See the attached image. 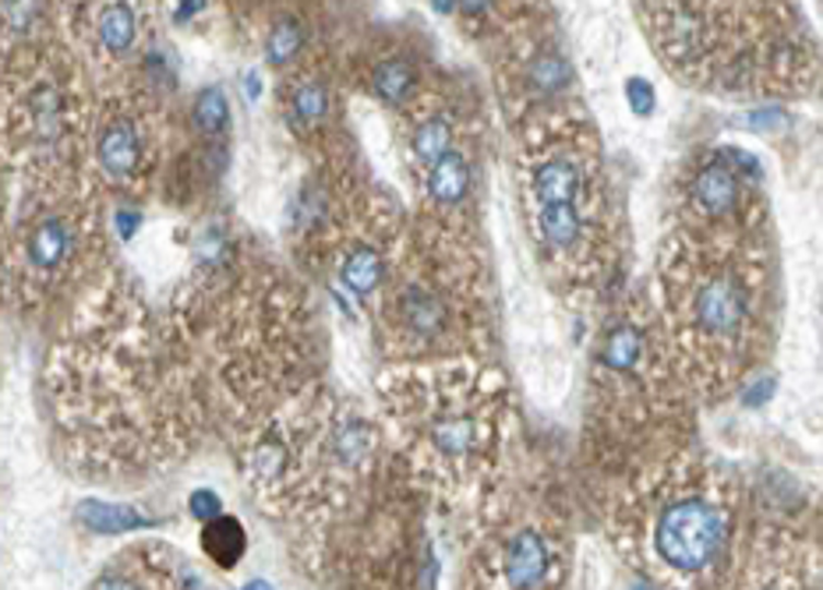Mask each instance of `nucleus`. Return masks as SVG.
<instances>
[{"instance_id": "0eeeda50", "label": "nucleus", "mask_w": 823, "mask_h": 590, "mask_svg": "<svg viewBox=\"0 0 823 590\" xmlns=\"http://www.w3.org/2000/svg\"><path fill=\"white\" fill-rule=\"evenodd\" d=\"M79 520L85 523V531L93 534H128V531H142V527H153L131 506L99 503V498H85L79 506Z\"/></svg>"}, {"instance_id": "ddd939ff", "label": "nucleus", "mask_w": 823, "mask_h": 590, "mask_svg": "<svg viewBox=\"0 0 823 590\" xmlns=\"http://www.w3.org/2000/svg\"><path fill=\"white\" fill-rule=\"evenodd\" d=\"M414 85H417V74L407 60H399V57L382 60V64L371 71V88H375V96L385 99L389 107H396V103L407 99L414 93Z\"/></svg>"}, {"instance_id": "4be33fe9", "label": "nucleus", "mask_w": 823, "mask_h": 590, "mask_svg": "<svg viewBox=\"0 0 823 590\" xmlns=\"http://www.w3.org/2000/svg\"><path fill=\"white\" fill-rule=\"evenodd\" d=\"M431 438H436V446L442 449V452H467V449H474V442H477V428H474V421H467V417H445V421H439L436 428H431Z\"/></svg>"}, {"instance_id": "393cba45", "label": "nucleus", "mask_w": 823, "mask_h": 590, "mask_svg": "<svg viewBox=\"0 0 823 590\" xmlns=\"http://www.w3.org/2000/svg\"><path fill=\"white\" fill-rule=\"evenodd\" d=\"M283 467H287V446L273 435L262 438L259 449H254V474L265 481H276L283 474Z\"/></svg>"}, {"instance_id": "f257e3e1", "label": "nucleus", "mask_w": 823, "mask_h": 590, "mask_svg": "<svg viewBox=\"0 0 823 590\" xmlns=\"http://www.w3.org/2000/svg\"><path fill=\"white\" fill-rule=\"evenodd\" d=\"M725 544V523L717 509L703 498H679L671 503L654 527V548L671 569L700 573L707 569Z\"/></svg>"}, {"instance_id": "5701e85b", "label": "nucleus", "mask_w": 823, "mask_h": 590, "mask_svg": "<svg viewBox=\"0 0 823 590\" xmlns=\"http://www.w3.org/2000/svg\"><path fill=\"white\" fill-rule=\"evenodd\" d=\"M640 351H643V343H640V332L636 329H630V326H622V329H616L608 337V346H605V365L608 368H616V371H630L636 361H640Z\"/></svg>"}, {"instance_id": "2eb2a0df", "label": "nucleus", "mask_w": 823, "mask_h": 590, "mask_svg": "<svg viewBox=\"0 0 823 590\" xmlns=\"http://www.w3.org/2000/svg\"><path fill=\"white\" fill-rule=\"evenodd\" d=\"M134 11L128 4H110L107 11L99 14V43L107 47L110 54H128L131 43H134Z\"/></svg>"}, {"instance_id": "a878e982", "label": "nucleus", "mask_w": 823, "mask_h": 590, "mask_svg": "<svg viewBox=\"0 0 823 590\" xmlns=\"http://www.w3.org/2000/svg\"><path fill=\"white\" fill-rule=\"evenodd\" d=\"M625 103H630V110L636 117H651L654 107H657V93L654 85L647 79H640V74H633V79H625Z\"/></svg>"}, {"instance_id": "f704fd0d", "label": "nucleus", "mask_w": 823, "mask_h": 590, "mask_svg": "<svg viewBox=\"0 0 823 590\" xmlns=\"http://www.w3.org/2000/svg\"><path fill=\"white\" fill-rule=\"evenodd\" d=\"M488 4H491V0H460V8H463V11H470V14H481Z\"/></svg>"}, {"instance_id": "9d476101", "label": "nucleus", "mask_w": 823, "mask_h": 590, "mask_svg": "<svg viewBox=\"0 0 823 590\" xmlns=\"http://www.w3.org/2000/svg\"><path fill=\"white\" fill-rule=\"evenodd\" d=\"M580 188V170L565 160H551L545 163L534 177V191L541 205H556V202H573V194Z\"/></svg>"}, {"instance_id": "39448f33", "label": "nucleus", "mask_w": 823, "mask_h": 590, "mask_svg": "<svg viewBox=\"0 0 823 590\" xmlns=\"http://www.w3.org/2000/svg\"><path fill=\"white\" fill-rule=\"evenodd\" d=\"M202 548H205V555L213 558L219 569H234L244 558V552H248V534H244L241 520L227 517V512H219V517L205 520Z\"/></svg>"}, {"instance_id": "423d86ee", "label": "nucleus", "mask_w": 823, "mask_h": 590, "mask_svg": "<svg viewBox=\"0 0 823 590\" xmlns=\"http://www.w3.org/2000/svg\"><path fill=\"white\" fill-rule=\"evenodd\" d=\"M736 194H739V180H736V174H731V166H725V163L703 166V170L696 174V180H693V199L707 216L731 213Z\"/></svg>"}, {"instance_id": "f8f14e48", "label": "nucleus", "mask_w": 823, "mask_h": 590, "mask_svg": "<svg viewBox=\"0 0 823 590\" xmlns=\"http://www.w3.org/2000/svg\"><path fill=\"white\" fill-rule=\"evenodd\" d=\"M399 308H403V322H407L417 337H436L445 326V305L428 291H407Z\"/></svg>"}, {"instance_id": "aec40b11", "label": "nucleus", "mask_w": 823, "mask_h": 590, "mask_svg": "<svg viewBox=\"0 0 823 590\" xmlns=\"http://www.w3.org/2000/svg\"><path fill=\"white\" fill-rule=\"evenodd\" d=\"M449 149H453V128H449V120L436 117V120H425L421 128L414 134V153L421 156L425 163H436L442 160Z\"/></svg>"}, {"instance_id": "473e14b6", "label": "nucleus", "mask_w": 823, "mask_h": 590, "mask_svg": "<svg viewBox=\"0 0 823 590\" xmlns=\"http://www.w3.org/2000/svg\"><path fill=\"white\" fill-rule=\"evenodd\" d=\"M202 8H205V0H181V8H177V22H191Z\"/></svg>"}, {"instance_id": "4468645a", "label": "nucleus", "mask_w": 823, "mask_h": 590, "mask_svg": "<svg viewBox=\"0 0 823 590\" xmlns=\"http://www.w3.org/2000/svg\"><path fill=\"white\" fill-rule=\"evenodd\" d=\"M382 276H385V266L375 248H357L347 255V262H343V283H347L357 297H368L382 283Z\"/></svg>"}, {"instance_id": "72a5a7b5", "label": "nucleus", "mask_w": 823, "mask_h": 590, "mask_svg": "<svg viewBox=\"0 0 823 590\" xmlns=\"http://www.w3.org/2000/svg\"><path fill=\"white\" fill-rule=\"evenodd\" d=\"M244 96H248L251 103L262 96V79H259V71H248V74H244Z\"/></svg>"}, {"instance_id": "1a4fd4ad", "label": "nucleus", "mask_w": 823, "mask_h": 590, "mask_svg": "<svg viewBox=\"0 0 823 590\" xmlns=\"http://www.w3.org/2000/svg\"><path fill=\"white\" fill-rule=\"evenodd\" d=\"M68 251H71V234L61 220H43L33 237H28V262L43 272L61 266Z\"/></svg>"}, {"instance_id": "7c9ffc66", "label": "nucleus", "mask_w": 823, "mask_h": 590, "mask_svg": "<svg viewBox=\"0 0 823 590\" xmlns=\"http://www.w3.org/2000/svg\"><path fill=\"white\" fill-rule=\"evenodd\" d=\"M774 389H777V378H774V375L760 378L756 386H750V389H746L742 403H746V406H760V403H767V400L774 397Z\"/></svg>"}, {"instance_id": "b1692460", "label": "nucleus", "mask_w": 823, "mask_h": 590, "mask_svg": "<svg viewBox=\"0 0 823 590\" xmlns=\"http://www.w3.org/2000/svg\"><path fill=\"white\" fill-rule=\"evenodd\" d=\"M371 449V432L365 421H350V425H343L336 435V457L343 463H357Z\"/></svg>"}, {"instance_id": "9b49d317", "label": "nucleus", "mask_w": 823, "mask_h": 590, "mask_svg": "<svg viewBox=\"0 0 823 590\" xmlns=\"http://www.w3.org/2000/svg\"><path fill=\"white\" fill-rule=\"evenodd\" d=\"M191 120L205 139H219L230 128V99L219 85H205L191 103Z\"/></svg>"}, {"instance_id": "6e6552de", "label": "nucleus", "mask_w": 823, "mask_h": 590, "mask_svg": "<svg viewBox=\"0 0 823 590\" xmlns=\"http://www.w3.org/2000/svg\"><path fill=\"white\" fill-rule=\"evenodd\" d=\"M428 191H431V199L442 202V205H456V202L467 199V191H470V166H467V160L449 149L442 160L431 163Z\"/></svg>"}, {"instance_id": "2f4dec72", "label": "nucleus", "mask_w": 823, "mask_h": 590, "mask_svg": "<svg viewBox=\"0 0 823 590\" xmlns=\"http://www.w3.org/2000/svg\"><path fill=\"white\" fill-rule=\"evenodd\" d=\"M753 131H774V128H782L785 125V114L782 110H753V117L746 120Z\"/></svg>"}, {"instance_id": "6ab92c4d", "label": "nucleus", "mask_w": 823, "mask_h": 590, "mask_svg": "<svg viewBox=\"0 0 823 590\" xmlns=\"http://www.w3.org/2000/svg\"><path fill=\"white\" fill-rule=\"evenodd\" d=\"M305 50V28L297 25L294 19H283L276 22L273 28H269L265 36V57L273 68H283L290 64V60H297V54Z\"/></svg>"}, {"instance_id": "f3484780", "label": "nucleus", "mask_w": 823, "mask_h": 590, "mask_svg": "<svg viewBox=\"0 0 823 590\" xmlns=\"http://www.w3.org/2000/svg\"><path fill=\"white\" fill-rule=\"evenodd\" d=\"M329 114V93L322 82H305L290 96V125L294 128H315Z\"/></svg>"}, {"instance_id": "c756f323", "label": "nucleus", "mask_w": 823, "mask_h": 590, "mask_svg": "<svg viewBox=\"0 0 823 590\" xmlns=\"http://www.w3.org/2000/svg\"><path fill=\"white\" fill-rule=\"evenodd\" d=\"M114 226H117V234H121L124 240H131L134 234H139V226H142V213H139V209H117V213H114Z\"/></svg>"}, {"instance_id": "cd10ccee", "label": "nucleus", "mask_w": 823, "mask_h": 590, "mask_svg": "<svg viewBox=\"0 0 823 590\" xmlns=\"http://www.w3.org/2000/svg\"><path fill=\"white\" fill-rule=\"evenodd\" d=\"M188 509H191L194 520L205 523V520H213V517H219V512H223V498L216 492H208V488H199V492H191Z\"/></svg>"}, {"instance_id": "7ed1b4c3", "label": "nucleus", "mask_w": 823, "mask_h": 590, "mask_svg": "<svg viewBox=\"0 0 823 590\" xmlns=\"http://www.w3.org/2000/svg\"><path fill=\"white\" fill-rule=\"evenodd\" d=\"M96 156H99V166L110 177H131L134 170H139L142 142H139V131H134L131 120H114V125L103 128L99 142H96Z\"/></svg>"}, {"instance_id": "f03ea898", "label": "nucleus", "mask_w": 823, "mask_h": 590, "mask_svg": "<svg viewBox=\"0 0 823 590\" xmlns=\"http://www.w3.org/2000/svg\"><path fill=\"white\" fill-rule=\"evenodd\" d=\"M696 319L714 337H731L746 319V294L739 283L714 280L696 294Z\"/></svg>"}, {"instance_id": "c85d7f7f", "label": "nucleus", "mask_w": 823, "mask_h": 590, "mask_svg": "<svg viewBox=\"0 0 823 590\" xmlns=\"http://www.w3.org/2000/svg\"><path fill=\"white\" fill-rule=\"evenodd\" d=\"M721 156H725L731 166H739L742 174H750V177H760V174H763L760 160H756L753 153H746V149H721Z\"/></svg>"}, {"instance_id": "c9c22d12", "label": "nucleus", "mask_w": 823, "mask_h": 590, "mask_svg": "<svg viewBox=\"0 0 823 590\" xmlns=\"http://www.w3.org/2000/svg\"><path fill=\"white\" fill-rule=\"evenodd\" d=\"M431 8H436L439 14H453L460 8V0H431Z\"/></svg>"}, {"instance_id": "412c9836", "label": "nucleus", "mask_w": 823, "mask_h": 590, "mask_svg": "<svg viewBox=\"0 0 823 590\" xmlns=\"http://www.w3.org/2000/svg\"><path fill=\"white\" fill-rule=\"evenodd\" d=\"M527 82L537 93H562V88L570 85V64H565L559 54H545L530 64Z\"/></svg>"}, {"instance_id": "bb28decb", "label": "nucleus", "mask_w": 823, "mask_h": 590, "mask_svg": "<svg viewBox=\"0 0 823 590\" xmlns=\"http://www.w3.org/2000/svg\"><path fill=\"white\" fill-rule=\"evenodd\" d=\"M0 14H4V22L14 33H25V28L36 22L39 0H0Z\"/></svg>"}, {"instance_id": "a211bd4d", "label": "nucleus", "mask_w": 823, "mask_h": 590, "mask_svg": "<svg viewBox=\"0 0 823 590\" xmlns=\"http://www.w3.org/2000/svg\"><path fill=\"white\" fill-rule=\"evenodd\" d=\"M541 237L551 248H570L580 237V213L573 202H556L541 209Z\"/></svg>"}, {"instance_id": "dca6fc26", "label": "nucleus", "mask_w": 823, "mask_h": 590, "mask_svg": "<svg viewBox=\"0 0 823 590\" xmlns=\"http://www.w3.org/2000/svg\"><path fill=\"white\" fill-rule=\"evenodd\" d=\"M28 110H33V131L39 142H53L61 134V93L53 85H39L33 99H28Z\"/></svg>"}, {"instance_id": "20e7f679", "label": "nucleus", "mask_w": 823, "mask_h": 590, "mask_svg": "<svg viewBox=\"0 0 823 590\" xmlns=\"http://www.w3.org/2000/svg\"><path fill=\"white\" fill-rule=\"evenodd\" d=\"M548 569V544L534 531H523L513 538L505 552V580L509 587H534Z\"/></svg>"}]
</instances>
